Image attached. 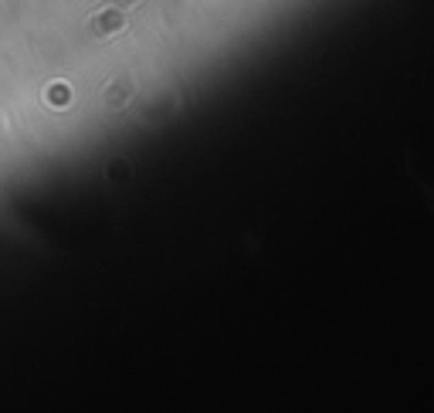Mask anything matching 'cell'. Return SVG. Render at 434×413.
Instances as JSON below:
<instances>
[{
	"label": "cell",
	"instance_id": "obj_1",
	"mask_svg": "<svg viewBox=\"0 0 434 413\" xmlns=\"http://www.w3.org/2000/svg\"><path fill=\"white\" fill-rule=\"evenodd\" d=\"M122 14L116 10V7H105V10H98L96 17H92V27H96L98 34H119L122 31Z\"/></svg>",
	"mask_w": 434,
	"mask_h": 413
},
{
	"label": "cell",
	"instance_id": "obj_2",
	"mask_svg": "<svg viewBox=\"0 0 434 413\" xmlns=\"http://www.w3.org/2000/svg\"><path fill=\"white\" fill-rule=\"evenodd\" d=\"M112 3H136V0H112Z\"/></svg>",
	"mask_w": 434,
	"mask_h": 413
}]
</instances>
